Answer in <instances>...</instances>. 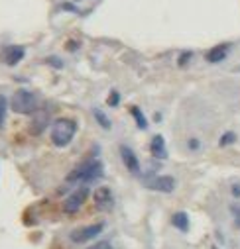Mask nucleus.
I'll return each instance as SVG.
<instances>
[{
  "label": "nucleus",
  "instance_id": "20",
  "mask_svg": "<svg viewBox=\"0 0 240 249\" xmlns=\"http://www.w3.org/2000/svg\"><path fill=\"white\" fill-rule=\"evenodd\" d=\"M232 195H234L236 198L240 196V184H234V186H232Z\"/></svg>",
  "mask_w": 240,
  "mask_h": 249
},
{
  "label": "nucleus",
  "instance_id": "2",
  "mask_svg": "<svg viewBox=\"0 0 240 249\" xmlns=\"http://www.w3.org/2000/svg\"><path fill=\"white\" fill-rule=\"evenodd\" d=\"M99 177H102V163L93 159V161H85L83 165H79L73 173H69L67 180L69 182H91V180H97Z\"/></svg>",
  "mask_w": 240,
  "mask_h": 249
},
{
  "label": "nucleus",
  "instance_id": "5",
  "mask_svg": "<svg viewBox=\"0 0 240 249\" xmlns=\"http://www.w3.org/2000/svg\"><path fill=\"white\" fill-rule=\"evenodd\" d=\"M87 196H89V189H87V186H81V189H77L71 196L65 198V202H63V210H65L67 214H75V212H79V208L85 204Z\"/></svg>",
  "mask_w": 240,
  "mask_h": 249
},
{
  "label": "nucleus",
  "instance_id": "18",
  "mask_svg": "<svg viewBox=\"0 0 240 249\" xmlns=\"http://www.w3.org/2000/svg\"><path fill=\"white\" fill-rule=\"evenodd\" d=\"M87 249H112V245H110V241H99V243H95Z\"/></svg>",
  "mask_w": 240,
  "mask_h": 249
},
{
  "label": "nucleus",
  "instance_id": "11",
  "mask_svg": "<svg viewBox=\"0 0 240 249\" xmlns=\"http://www.w3.org/2000/svg\"><path fill=\"white\" fill-rule=\"evenodd\" d=\"M150 149H152V155L158 157V159H165L167 157V151H165V142L161 136H154L152 143H150Z\"/></svg>",
  "mask_w": 240,
  "mask_h": 249
},
{
  "label": "nucleus",
  "instance_id": "1",
  "mask_svg": "<svg viewBox=\"0 0 240 249\" xmlns=\"http://www.w3.org/2000/svg\"><path fill=\"white\" fill-rule=\"evenodd\" d=\"M77 134V122L71 118H59L51 126V142L55 147H65L73 142Z\"/></svg>",
  "mask_w": 240,
  "mask_h": 249
},
{
  "label": "nucleus",
  "instance_id": "17",
  "mask_svg": "<svg viewBox=\"0 0 240 249\" xmlns=\"http://www.w3.org/2000/svg\"><path fill=\"white\" fill-rule=\"evenodd\" d=\"M232 216H234V224H236V228H240V206H238V204L232 206Z\"/></svg>",
  "mask_w": 240,
  "mask_h": 249
},
{
  "label": "nucleus",
  "instance_id": "15",
  "mask_svg": "<svg viewBox=\"0 0 240 249\" xmlns=\"http://www.w3.org/2000/svg\"><path fill=\"white\" fill-rule=\"evenodd\" d=\"M6 106H8V102H6V98L0 94V128H2V124H4V118H6Z\"/></svg>",
  "mask_w": 240,
  "mask_h": 249
},
{
  "label": "nucleus",
  "instance_id": "19",
  "mask_svg": "<svg viewBox=\"0 0 240 249\" xmlns=\"http://www.w3.org/2000/svg\"><path fill=\"white\" fill-rule=\"evenodd\" d=\"M118 100H120L118 92H116V90H112V92H110V96H108V104H110V106H116V104H118Z\"/></svg>",
  "mask_w": 240,
  "mask_h": 249
},
{
  "label": "nucleus",
  "instance_id": "6",
  "mask_svg": "<svg viewBox=\"0 0 240 249\" xmlns=\"http://www.w3.org/2000/svg\"><path fill=\"white\" fill-rule=\"evenodd\" d=\"M148 189L158 191V193H171L175 189V178L173 177H154L146 182Z\"/></svg>",
  "mask_w": 240,
  "mask_h": 249
},
{
  "label": "nucleus",
  "instance_id": "9",
  "mask_svg": "<svg viewBox=\"0 0 240 249\" xmlns=\"http://www.w3.org/2000/svg\"><path fill=\"white\" fill-rule=\"evenodd\" d=\"M95 204H97L99 210L112 208V193H110V189H106V186H100V189L95 193Z\"/></svg>",
  "mask_w": 240,
  "mask_h": 249
},
{
  "label": "nucleus",
  "instance_id": "7",
  "mask_svg": "<svg viewBox=\"0 0 240 249\" xmlns=\"http://www.w3.org/2000/svg\"><path fill=\"white\" fill-rule=\"evenodd\" d=\"M120 157H122V161H124V165H126V169H128L130 173H140L138 157L134 155V151H132L130 147H126V145L120 147Z\"/></svg>",
  "mask_w": 240,
  "mask_h": 249
},
{
  "label": "nucleus",
  "instance_id": "3",
  "mask_svg": "<svg viewBox=\"0 0 240 249\" xmlns=\"http://www.w3.org/2000/svg\"><path fill=\"white\" fill-rule=\"evenodd\" d=\"M10 106L16 114H34L36 108H38V98H36L34 92H30L26 89H20V90L14 92Z\"/></svg>",
  "mask_w": 240,
  "mask_h": 249
},
{
  "label": "nucleus",
  "instance_id": "10",
  "mask_svg": "<svg viewBox=\"0 0 240 249\" xmlns=\"http://www.w3.org/2000/svg\"><path fill=\"white\" fill-rule=\"evenodd\" d=\"M226 53H228V45L226 43H220V45L213 47L207 53V61H209V63H220V61L226 57Z\"/></svg>",
  "mask_w": 240,
  "mask_h": 249
},
{
  "label": "nucleus",
  "instance_id": "8",
  "mask_svg": "<svg viewBox=\"0 0 240 249\" xmlns=\"http://www.w3.org/2000/svg\"><path fill=\"white\" fill-rule=\"evenodd\" d=\"M24 47H20V45H10V47H6L4 49V55H2V59H4V63L6 65H16V63H20V61L24 59Z\"/></svg>",
  "mask_w": 240,
  "mask_h": 249
},
{
  "label": "nucleus",
  "instance_id": "12",
  "mask_svg": "<svg viewBox=\"0 0 240 249\" xmlns=\"http://www.w3.org/2000/svg\"><path fill=\"white\" fill-rule=\"evenodd\" d=\"M171 224L177 228V230H181V231H187L189 230V218L185 212H175L171 216Z\"/></svg>",
  "mask_w": 240,
  "mask_h": 249
},
{
  "label": "nucleus",
  "instance_id": "16",
  "mask_svg": "<svg viewBox=\"0 0 240 249\" xmlns=\"http://www.w3.org/2000/svg\"><path fill=\"white\" fill-rule=\"evenodd\" d=\"M236 140V136L232 134V132H226L222 138H220V147H224V145H228V143H232Z\"/></svg>",
  "mask_w": 240,
  "mask_h": 249
},
{
  "label": "nucleus",
  "instance_id": "23",
  "mask_svg": "<svg viewBox=\"0 0 240 249\" xmlns=\"http://www.w3.org/2000/svg\"><path fill=\"white\" fill-rule=\"evenodd\" d=\"M213 249H219V247H213Z\"/></svg>",
  "mask_w": 240,
  "mask_h": 249
},
{
  "label": "nucleus",
  "instance_id": "22",
  "mask_svg": "<svg viewBox=\"0 0 240 249\" xmlns=\"http://www.w3.org/2000/svg\"><path fill=\"white\" fill-rule=\"evenodd\" d=\"M189 147H191V149H197V147H199V142H197V140H191V142H189Z\"/></svg>",
  "mask_w": 240,
  "mask_h": 249
},
{
  "label": "nucleus",
  "instance_id": "13",
  "mask_svg": "<svg viewBox=\"0 0 240 249\" xmlns=\"http://www.w3.org/2000/svg\"><path fill=\"white\" fill-rule=\"evenodd\" d=\"M130 112H132V116L136 118V124H138V128H142V130H146V126H148V122H146V118H144V114L140 112V108H138V106H132V108H130Z\"/></svg>",
  "mask_w": 240,
  "mask_h": 249
},
{
  "label": "nucleus",
  "instance_id": "4",
  "mask_svg": "<svg viewBox=\"0 0 240 249\" xmlns=\"http://www.w3.org/2000/svg\"><path fill=\"white\" fill-rule=\"evenodd\" d=\"M104 230V224H93V226H85V228H77L69 233L73 243H87L91 239H95L100 231Z\"/></svg>",
  "mask_w": 240,
  "mask_h": 249
},
{
  "label": "nucleus",
  "instance_id": "14",
  "mask_svg": "<svg viewBox=\"0 0 240 249\" xmlns=\"http://www.w3.org/2000/svg\"><path fill=\"white\" fill-rule=\"evenodd\" d=\"M93 114H95V118H97V122L100 124V126H102L104 130H108V128H110V122H108V118H106V116H104V114H102L100 110H95Z\"/></svg>",
  "mask_w": 240,
  "mask_h": 249
},
{
  "label": "nucleus",
  "instance_id": "21",
  "mask_svg": "<svg viewBox=\"0 0 240 249\" xmlns=\"http://www.w3.org/2000/svg\"><path fill=\"white\" fill-rule=\"evenodd\" d=\"M189 57H191V53H183V57L179 59V65H183V63H185V61H187Z\"/></svg>",
  "mask_w": 240,
  "mask_h": 249
}]
</instances>
